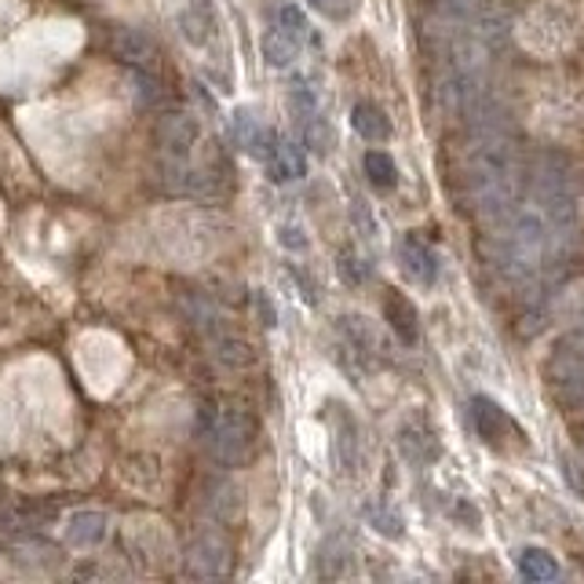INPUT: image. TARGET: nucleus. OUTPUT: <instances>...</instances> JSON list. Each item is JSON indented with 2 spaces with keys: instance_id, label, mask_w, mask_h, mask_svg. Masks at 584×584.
<instances>
[{
  "instance_id": "23",
  "label": "nucleus",
  "mask_w": 584,
  "mask_h": 584,
  "mask_svg": "<svg viewBox=\"0 0 584 584\" xmlns=\"http://www.w3.org/2000/svg\"><path fill=\"white\" fill-rule=\"evenodd\" d=\"M275 22L285 30V33H293L296 41H307V19H304V11L296 8V4H278V11H275Z\"/></svg>"
},
{
  "instance_id": "4",
  "label": "nucleus",
  "mask_w": 584,
  "mask_h": 584,
  "mask_svg": "<svg viewBox=\"0 0 584 584\" xmlns=\"http://www.w3.org/2000/svg\"><path fill=\"white\" fill-rule=\"evenodd\" d=\"M154 140L165 165H186V161H194L197 143H202V124L191 114H165L157 121Z\"/></svg>"
},
{
  "instance_id": "11",
  "label": "nucleus",
  "mask_w": 584,
  "mask_h": 584,
  "mask_svg": "<svg viewBox=\"0 0 584 584\" xmlns=\"http://www.w3.org/2000/svg\"><path fill=\"white\" fill-rule=\"evenodd\" d=\"M383 315H388V326L399 332L406 347L417 344V307L399 289H388V296H383Z\"/></svg>"
},
{
  "instance_id": "17",
  "label": "nucleus",
  "mask_w": 584,
  "mask_h": 584,
  "mask_svg": "<svg viewBox=\"0 0 584 584\" xmlns=\"http://www.w3.org/2000/svg\"><path fill=\"white\" fill-rule=\"evenodd\" d=\"M318 574L321 577H351L355 574V549L344 541H329L318 555Z\"/></svg>"
},
{
  "instance_id": "26",
  "label": "nucleus",
  "mask_w": 584,
  "mask_h": 584,
  "mask_svg": "<svg viewBox=\"0 0 584 584\" xmlns=\"http://www.w3.org/2000/svg\"><path fill=\"white\" fill-rule=\"evenodd\" d=\"M132 84H135V95H140V103L154 106L161 99V84L151 78V73H132Z\"/></svg>"
},
{
  "instance_id": "3",
  "label": "nucleus",
  "mask_w": 584,
  "mask_h": 584,
  "mask_svg": "<svg viewBox=\"0 0 584 584\" xmlns=\"http://www.w3.org/2000/svg\"><path fill=\"white\" fill-rule=\"evenodd\" d=\"M549 377L559 399L584 409V332H574V337L555 344Z\"/></svg>"
},
{
  "instance_id": "9",
  "label": "nucleus",
  "mask_w": 584,
  "mask_h": 584,
  "mask_svg": "<svg viewBox=\"0 0 584 584\" xmlns=\"http://www.w3.org/2000/svg\"><path fill=\"white\" fill-rule=\"evenodd\" d=\"M471 424H475V434L482 442L501 445L508 428H512V420H508V413L493 399H486V395H475V399H471Z\"/></svg>"
},
{
  "instance_id": "6",
  "label": "nucleus",
  "mask_w": 584,
  "mask_h": 584,
  "mask_svg": "<svg viewBox=\"0 0 584 584\" xmlns=\"http://www.w3.org/2000/svg\"><path fill=\"white\" fill-rule=\"evenodd\" d=\"M259 161H264L267 176L275 183H289V180H300L307 172V161H304V151L300 143L293 140H281L278 132L267 135V143L259 146Z\"/></svg>"
},
{
  "instance_id": "5",
  "label": "nucleus",
  "mask_w": 584,
  "mask_h": 584,
  "mask_svg": "<svg viewBox=\"0 0 584 584\" xmlns=\"http://www.w3.org/2000/svg\"><path fill=\"white\" fill-rule=\"evenodd\" d=\"M183 570L197 581H216L230 574V544L219 533H202L183 549Z\"/></svg>"
},
{
  "instance_id": "14",
  "label": "nucleus",
  "mask_w": 584,
  "mask_h": 584,
  "mask_svg": "<svg viewBox=\"0 0 584 584\" xmlns=\"http://www.w3.org/2000/svg\"><path fill=\"white\" fill-rule=\"evenodd\" d=\"M259 52H264L267 66H289V62L300 55V41H296L293 33H285L278 22L264 33V41H259Z\"/></svg>"
},
{
  "instance_id": "18",
  "label": "nucleus",
  "mask_w": 584,
  "mask_h": 584,
  "mask_svg": "<svg viewBox=\"0 0 584 584\" xmlns=\"http://www.w3.org/2000/svg\"><path fill=\"white\" fill-rule=\"evenodd\" d=\"M296 121H300V135H304V143L310 146V151H315V154H329V146H332V124H329V117H321V110H310V114H300Z\"/></svg>"
},
{
  "instance_id": "8",
  "label": "nucleus",
  "mask_w": 584,
  "mask_h": 584,
  "mask_svg": "<svg viewBox=\"0 0 584 584\" xmlns=\"http://www.w3.org/2000/svg\"><path fill=\"white\" fill-rule=\"evenodd\" d=\"M399 259H402V270L409 278H413L417 285H434L439 281V267H442V259L439 253L428 245V242H420V238H406L399 245Z\"/></svg>"
},
{
  "instance_id": "15",
  "label": "nucleus",
  "mask_w": 584,
  "mask_h": 584,
  "mask_svg": "<svg viewBox=\"0 0 584 584\" xmlns=\"http://www.w3.org/2000/svg\"><path fill=\"white\" fill-rule=\"evenodd\" d=\"M180 30L194 48L208 44V37H213V11H208V0H194V8L180 11Z\"/></svg>"
},
{
  "instance_id": "16",
  "label": "nucleus",
  "mask_w": 584,
  "mask_h": 584,
  "mask_svg": "<svg viewBox=\"0 0 584 584\" xmlns=\"http://www.w3.org/2000/svg\"><path fill=\"white\" fill-rule=\"evenodd\" d=\"M515 566H519V574H523L526 581L533 584H541V581H555L559 577V563H555V555H549L544 549H523L515 555Z\"/></svg>"
},
{
  "instance_id": "20",
  "label": "nucleus",
  "mask_w": 584,
  "mask_h": 584,
  "mask_svg": "<svg viewBox=\"0 0 584 584\" xmlns=\"http://www.w3.org/2000/svg\"><path fill=\"white\" fill-rule=\"evenodd\" d=\"M114 44H117V52L129 62H151L154 59V41L146 33H140V30H129V27L117 30Z\"/></svg>"
},
{
  "instance_id": "13",
  "label": "nucleus",
  "mask_w": 584,
  "mask_h": 584,
  "mask_svg": "<svg viewBox=\"0 0 584 584\" xmlns=\"http://www.w3.org/2000/svg\"><path fill=\"white\" fill-rule=\"evenodd\" d=\"M230 132H234V143H238L242 151H253V154H259V146H264V143H267V135H270L267 124L259 121V117H256V110H248V106L234 110Z\"/></svg>"
},
{
  "instance_id": "2",
  "label": "nucleus",
  "mask_w": 584,
  "mask_h": 584,
  "mask_svg": "<svg viewBox=\"0 0 584 584\" xmlns=\"http://www.w3.org/2000/svg\"><path fill=\"white\" fill-rule=\"evenodd\" d=\"M530 191H533V208L552 223V230L559 234V238L577 230L581 194H577V180L570 176V168L563 165V161L541 157L537 168H533Z\"/></svg>"
},
{
  "instance_id": "7",
  "label": "nucleus",
  "mask_w": 584,
  "mask_h": 584,
  "mask_svg": "<svg viewBox=\"0 0 584 584\" xmlns=\"http://www.w3.org/2000/svg\"><path fill=\"white\" fill-rule=\"evenodd\" d=\"M70 549L78 552H92L110 537V515L99 512V508H78V512L66 515V530H62Z\"/></svg>"
},
{
  "instance_id": "10",
  "label": "nucleus",
  "mask_w": 584,
  "mask_h": 584,
  "mask_svg": "<svg viewBox=\"0 0 584 584\" xmlns=\"http://www.w3.org/2000/svg\"><path fill=\"white\" fill-rule=\"evenodd\" d=\"M399 445H402V453H406V461L409 464H417V468H424L431 461H439V442H434V431L428 424H417V420H409V424H402L399 431Z\"/></svg>"
},
{
  "instance_id": "22",
  "label": "nucleus",
  "mask_w": 584,
  "mask_h": 584,
  "mask_svg": "<svg viewBox=\"0 0 584 584\" xmlns=\"http://www.w3.org/2000/svg\"><path fill=\"white\" fill-rule=\"evenodd\" d=\"M238 486H230V482H216L213 486V496H208V512L213 519H223V523H230L234 515H238Z\"/></svg>"
},
{
  "instance_id": "24",
  "label": "nucleus",
  "mask_w": 584,
  "mask_h": 584,
  "mask_svg": "<svg viewBox=\"0 0 584 584\" xmlns=\"http://www.w3.org/2000/svg\"><path fill=\"white\" fill-rule=\"evenodd\" d=\"M340 278L351 285V289H358V285H366L369 281V267H366V259L362 256H355V253H340Z\"/></svg>"
},
{
  "instance_id": "25",
  "label": "nucleus",
  "mask_w": 584,
  "mask_h": 584,
  "mask_svg": "<svg viewBox=\"0 0 584 584\" xmlns=\"http://www.w3.org/2000/svg\"><path fill=\"white\" fill-rule=\"evenodd\" d=\"M307 4L315 11H321V16L332 19V22L351 19V11H355V0H307Z\"/></svg>"
},
{
  "instance_id": "28",
  "label": "nucleus",
  "mask_w": 584,
  "mask_h": 584,
  "mask_svg": "<svg viewBox=\"0 0 584 584\" xmlns=\"http://www.w3.org/2000/svg\"><path fill=\"white\" fill-rule=\"evenodd\" d=\"M0 504H4V479H0Z\"/></svg>"
},
{
  "instance_id": "12",
  "label": "nucleus",
  "mask_w": 584,
  "mask_h": 584,
  "mask_svg": "<svg viewBox=\"0 0 584 584\" xmlns=\"http://www.w3.org/2000/svg\"><path fill=\"white\" fill-rule=\"evenodd\" d=\"M351 124H355V132L362 135V140H369V143H383V140H391V121H388V114L377 106V103H355V110H351Z\"/></svg>"
},
{
  "instance_id": "27",
  "label": "nucleus",
  "mask_w": 584,
  "mask_h": 584,
  "mask_svg": "<svg viewBox=\"0 0 584 584\" xmlns=\"http://www.w3.org/2000/svg\"><path fill=\"white\" fill-rule=\"evenodd\" d=\"M278 242L289 248V253H307V238H304V230L296 227V223H281V227H278Z\"/></svg>"
},
{
  "instance_id": "1",
  "label": "nucleus",
  "mask_w": 584,
  "mask_h": 584,
  "mask_svg": "<svg viewBox=\"0 0 584 584\" xmlns=\"http://www.w3.org/2000/svg\"><path fill=\"white\" fill-rule=\"evenodd\" d=\"M197 434H202V445L208 457L227 468H242L253 461L256 442H259V428L256 420L238 406H213L202 409V420H197Z\"/></svg>"
},
{
  "instance_id": "19",
  "label": "nucleus",
  "mask_w": 584,
  "mask_h": 584,
  "mask_svg": "<svg viewBox=\"0 0 584 584\" xmlns=\"http://www.w3.org/2000/svg\"><path fill=\"white\" fill-rule=\"evenodd\" d=\"M362 168L372 186H380V191H395L399 186V168H395V161L383 154V151H369L362 157Z\"/></svg>"
},
{
  "instance_id": "21",
  "label": "nucleus",
  "mask_w": 584,
  "mask_h": 584,
  "mask_svg": "<svg viewBox=\"0 0 584 584\" xmlns=\"http://www.w3.org/2000/svg\"><path fill=\"white\" fill-rule=\"evenodd\" d=\"M366 523L377 530L380 537H391V541H399L402 533H406L402 515L395 512V508H388V504H369L366 508Z\"/></svg>"
}]
</instances>
